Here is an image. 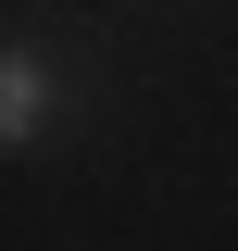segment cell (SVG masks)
Listing matches in <instances>:
<instances>
[{
    "label": "cell",
    "mask_w": 238,
    "mask_h": 251,
    "mask_svg": "<svg viewBox=\"0 0 238 251\" xmlns=\"http://www.w3.org/2000/svg\"><path fill=\"white\" fill-rule=\"evenodd\" d=\"M50 100H63L50 50H38V38H13V50H0V151H38V126H50Z\"/></svg>",
    "instance_id": "6da1fadb"
}]
</instances>
